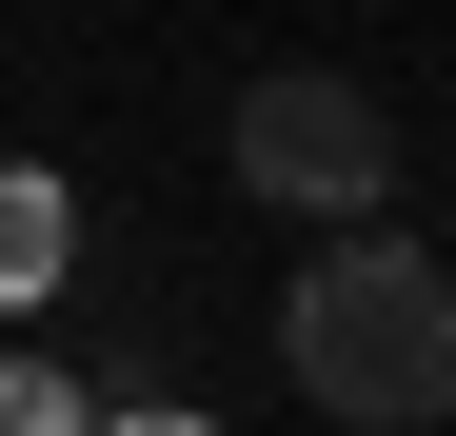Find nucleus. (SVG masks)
Listing matches in <instances>:
<instances>
[{"instance_id": "20e7f679", "label": "nucleus", "mask_w": 456, "mask_h": 436, "mask_svg": "<svg viewBox=\"0 0 456 436\" xmlns=\"http://www.w3.org/2000/svg\"><path fill=\"white\" fill-rule=\"evenodd\" d=\"M0 436H80V397H60L40 357H0Z\"/></svg>"}, {"instance_id": "39448f33", "label": "nucleus", "mask_w": 456, "mask_h": 436, "mask_svg": "<svg viewBox=\"0 0 456 436\" xmlns=\"http://www.w3.org/2000/svg\"><path fill=\"white\" fill-rule=\"evenodd\" d=\"M119 436H199V416H119Z\"/></svg>"}, {"instance_id": "f257e3e1", "label": "nucleus", "mask_w": 456, "mask_h": 436, "mask_svg": "<svg viewBox=\"0 0 456 436\" xmlns=\"http://www.w3.org/2000/svg\"><path fill=\"white\" fill-rule=\"evenodd\" d=\"M278 357H297L318 416L417 436V416H456V278L397 218H318V258H297V298H278Z\"/></svg>"}, {"instance_id": "7ed1b4c3", "label": "nucleus", "mask_w": 456, "mask_h": 436, "mask_svg": "<svg viewBox=\"0 0 456 436\" xmlns=\"http://www.w3.org/2000/svg\"><path fill=\"white\" fill-rule=\"evenodd\" d=\"M60 258H80V198H60L40 159H0V318H20V298H60Z\"/></svg>"}, {"instance_id": "f03ea898", "label": "nucleus", "mask_w": 456, "mask_h": 436, "mask_svg": "<svg viewBox=\"0 0 456 436\" xmlns=\"http://www.w3.org/2000/svg\"><path fill=\"white\" fill-rule=\"evenodd\" d=\"M239 198H278V218H377V198H397V100L338 80V60L239 80Z\"/></svg>"}]
</instances>
